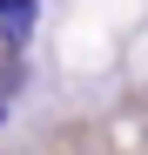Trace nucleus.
Returning <instances> with one entry per match:
<instances>
[{
	"label": "nucleus",
	"instance_id": "obj_1",
	"mask_svg": "<svg viewBox=\"0 0 148 155\" xmlns=\"http://www.w3.org/2000/svg\"><path fill=\"white\" fill-rule=\"evenodd\" d=\"M34 20H40V0H0V34L7 41H27Z\"/></svg>",
	"mask_w": 148,
	"mask_h": 155
},
{
	"label": "nucleus",
	"instance_id": "obj_2",
	"mask_svg": "<svg viewBox=\"0 0 148 155\" xmlns=\"http://www.w3.org/2000/svg\"><path fill=\"white\" fill-rule=\"evenodd\" d=\"M14 88H20V74H14V68H0V115L14 108Z\"/></svg>",
	"mask_w": 148,
	"mask_h": 155
}]
</instances>
